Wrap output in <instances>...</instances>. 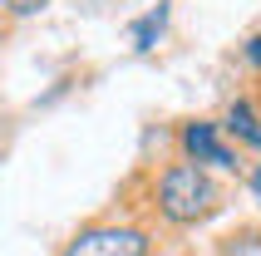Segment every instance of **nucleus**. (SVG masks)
<instances>
[{
    "label": "nucleus",
    "mask_w": 261,
    "mask_h": 256,
    "mask_svg": "<svg viewBox=\"0 0 261 256\" xmlns=\"http://www.w3.org/2000/svg\"><path fill=\"white\" fill-rule=\"evenodd\" d=\"M64 256H148V237L133 227H94V232H79Z\"/></svg>",
    "instance_id": "2"
},
{
    "label": "nucleus",
    "mask_w": 261,
    "mask_h": 256,
    "mask_svg": "<svg viewBox=\"0 0 261 256\" xmlns=\"http://www.w3.org/2000/svg\"><path fill=\"white\" fill-rule=\"evenodd\" d=\"M158 202H163V217H173V222H197V217L212 212L217 187H212V177H207L197 163H177V168L163 172Z\"/></svg>",
    "instance_id": "1"
},
{
    "label": "nucleus",
    "mask_w": 261,
    "mask_h": 256,
    "mask_svg": "<svg viewBox=\"0 0 261 256\" xmlns=\"http://www.w3.org/2000/svg\"><path fill=\"white\" fill-rule=\"evenodd\" d=\"M163 15H168V10H163V5H158V10L148 15L143 25L133 30V40H138V49H153V35H158V30H163Z\"/></svg>",
    "instance_id": "4"
},
{
    "label": "nucleus",
    "mask_w": 261,
    "mask_h": 256,
    "mask_svg": "<svg viewBox=\"0 0 261 256\" xmlns=\"http://www.w3.org/2000/svg\"><path fill=\"white\" fill-rule=\"evenodd\" d=\"M256 187H261V172H256Z\"/></svg>",
    "instance_id": "7"
},
{
    "label": "nucleus",
    "mask_w": 261,
    "mask_h": 256,
    "mask_svg": "<svg viewBox=\"0 0 261 256\" xmlns=\"http://www.w3.org/2000/svg\"><path fill=\"white\" fill-rule=\"evenodd\" d=\"M182 148H188L192 158H202V163H232V153L217 143L212 123H188V133H182Z\"/></svg>",
    "instance_id": "3"
},
{
    "label": "nucleus",
    "mask_w": 261,
    "mask_h": 256,
    "mask_svg": "<svg viewBox=\"0 0 261 256\" xmlns=\"http://www.w3.org/2000/svg\"><path fill=\"white\" fill-rule=\"evenodd\" d=\"M251 59H261V40H251Z\"/></svg>",
    "instance_id": "6"
},
{
    "label": "nucleus",
    "mask_w": 261,
    "mask_h": 256,
    "mask_svg": "<svg viewBox=\"0 0 261 256\" xmlns=\"http://www.w3.org/2000/svg\"><path fill=\"white\" fill-rule=\"evenodd\" d=\"M0 5H5L10 15H35V10L44 5V0H0Z\"/></svg>",
    "instance_id": "5"
}]
</instances>
